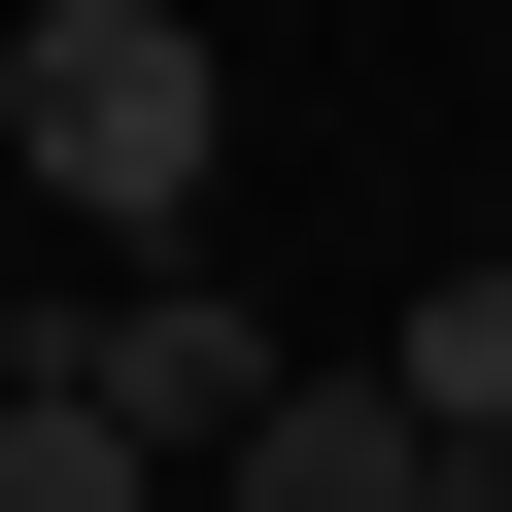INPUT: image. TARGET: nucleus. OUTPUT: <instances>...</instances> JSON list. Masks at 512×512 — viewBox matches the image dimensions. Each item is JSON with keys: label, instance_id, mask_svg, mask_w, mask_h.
Segmentation results:
<instances>
[{"label": "nucleus", "instance_id": "obj_5", "mask_svg": "<svg viewBox=\"0 0 512 512\" xmlns=\"http://www.w3.org/2000/svg\"><path fill=\"white\" fill-rule=\"evenodd\" d=\"M376 376H410V444H512V274H410V342H376Z\"/></svg>", "mask_w": 512, "mask_h": 512}, {"label": "nucleus", "instance_id": "obj_6", "mask_svg": "<svg viewBox=\"0 0 512 512\" xmlns=\"http://www.w3.org/2000/svg\"><path fill=\"white\" fill-rule=\"evenodd\" d=\"M410 512H512V444H410Z\"/></svg>", "mask_w": 512, "mask_h": 512}, {"label": "nucleus", "instance_id": "obj_2", "mask_svg": "<svg viewBox=\"0 0 512 512\" xmlns=\"http://www.w3.org/2000/svg\"><path fill=\"white\" fill-rule=\"evenodd\" d=\"M35 342H69V376H103V410H137L171 478H205L239 410H274V308H205V274H137V308H35Z\"/></svg>", "mask_w": 512, "mask_h": 512}, {"label": "nucleus", "instance_id": "obj_1", "mask_svg": "<svg viewBox=\"0 0 512 512\" xmlns=\"http://www.w3.org/2000/svg\"><path fill=\"white\" fill-rule=\"evenodd\" d=\"M0 171H35L69 239H205V171H239V69H205V0H35L0 35Z\"/></svg>", "mask_w": 512, "mask_h": 512}, {"label": "nucleus", "instance_id": "obj_3", "mask_svg": "<svg viewBox=\"0 0 512 512\" xmlns=\"http://www.w3.org/2000/svg\"><path fill=\"white\" fill-rule=\"evenodd\" d=\"M205 512H410V376H308L274 342V410L205 444Z\"/></svg>", "mask_w": 512, "mask_h": 512}, {"label": "nucleus", "instance_id": "obj_4", "mask_svg": "<svg viewBox=\"0 0 512 512\" xmlns=\"http://www.w3.org/2000/svg\"><path fill=\"white\" fill-rule=\"evenodd\" d=\"M0 512H171V444H137V410L35 342V308H0Z\"/></svg>", "mask_w": 512, "mask_h": 512}]
</instances>
